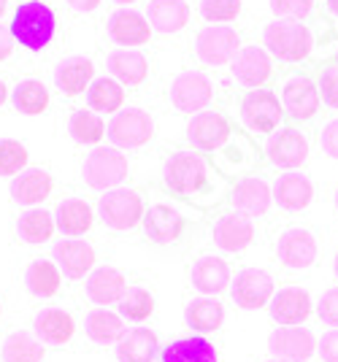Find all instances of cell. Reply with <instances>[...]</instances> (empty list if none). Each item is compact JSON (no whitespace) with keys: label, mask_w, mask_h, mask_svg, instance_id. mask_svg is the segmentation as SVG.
<instances>
[{"label":"cell","mask_w":338,"mask_h":362,"mask_svg":"<svg viewBox=\"0 0 338 362\" xmlns=\"http://www.w3.org/2000/svg\"><path fill=\"white\" fill-rule=\"evenodd\" d=\"M163 187L170 197L206 214L228 206L233 179L214 165L209 154L198 149H179L163 165Z\"/></svg>","instance_id":"6da1fadb"},{"label":"cell","mask_w":338,"mask_h":362,"mask_svg":"<svg viewBox=\"0 0 338 362\" xmlns=\"http://www.w3.org/2000/svg\"><path fill=\"white\" fill-rule=\"evenodd\" d=\"M198 214L176 197H154L146 206L141 227L144 235L157 246H176L192 235V230L198 227Z\"/></svg>","instance_id":"7a4b0ae2"},{"label":"cell","mask_w":338,"mask_h":362,"mask_svg":"<svg viewBox=\"0 0 338 362\" xmlns=\"http://www.w3.org/2000/svg\"><path fill=\"white\" fill-rule=\"evenodd\" d=\"M262 46L268 49V54L274 60L284 62V65H301V62L311 60V52H314L317 41H314V33L306 22L274 19L262 30Z\"/></svg>","instance_id":"3957f363"},{"label":"cell","mask_w":338,"mask_h":362,"mask_svg":"<svg viewBox=\"0 0 338 362\" xmlns=\"http://www.w3.org/2000/svg\"><path fill=\"white\" fill-rule=\"evenodd\" d=\"M11 35L28 52H41L57 35V14L44 0H25L11 16Z\"/></svg>","instance_id":"277c9868"},{"label":"cell","mask_w":338,"mask_h":362,"mask_svg":"<svg viewBox=\"0 0 338 362\" xmlns=\"http://www.w3.org/2000/svg\"><path fill=\"white\" fill-rule=\"evenodd\" d=\"M238 122L252 138H271L287 124V114L274 90H246L238 100Z\"/></svg>","instance_id":"5b68a950"},{"label":"cell","mask_w":338,"mask_h":362,"mask_svg":"<svg viewBox=\"0 0 338 362\" xmlns=\"http://www.w3.org/2000/svg\"><path fill=\"white\" fill-rule=\"evenodd\" d=\"M279 100L284 106V114H287L290 124L311 122L322 108V95H320L317 76L301 74V71L287 74L281 78V87H279Z\"/></svg>","instance_id":"8992f818"},{"label":"cell","mask_w":338,"mask_h":362,"mask_svg":"<svg viewBox=\"0 0 338 362\" xmlns=\"http://www.w3.org/2000/svg\"><path fill=\"white\" fill-rule=\"evenodd\" d=\"M144 214H146V200L141 189H111L103 192L98 200V219L114 230V233H130L144 222Z\"/></svg>","instance_id":"52a82bcc"},{"label":"cell","mask_w":338,"mask_h":362,"mask_svg":"<svg viewBox=\"0 0 338 362\" xmlns=\"http://www.w3.org/2000/svg\"><path fill=\"white\" fill-rule=\"evenodd\" d=\"M127 173H130L127 154L122 149H117V146H98L81 163V179L95 192L120 189L122 181L127 179Z\"/></svg>","instance_id":"ba28073f"},{"label":"cell","mask_w":338,"mask_h":362,"mask_svg":"<svg viewBox=\"0 0 338 362\" xmlns=\"http://www.w3.org/2000/svg\"><path fill=\"white\" fill-rule=\"evenodd\" d=\"M214 160V165L228 176V179L235 181V176H252L260 163L265 160V151L257 146V141L246 133L244 127H235L231 133V138L214 151L209 154Z\"/></svg>","instance_id":"9c48e42d"},{"label":"cell","mask_w":338,"mask_h":362,"mask_svg":"<svg viewBox=\"0 0 338 362\" xmlns=\"http://www.w3.org/2000/svg\"><path fill=\"white\" fill-rule=\"evenodd\" d=\"M274 255L287 271H308L320 259V238L308 227H284L274 241Z\"/></svg>","instance_id":"30bf717a"},{"label":"cell","mask_w":338,"mask_h":362,"mask_svg":"<svg viewBox=\"0 0 338 362\" xmlns=\"http://www.w3.org/2000/svg\"><path fill=\"white\" fill-rule=\"evenodd\" d=\"M241 49V35L231 25H203L195 35V57L211 68L233 65Z\"/></svg>","instance_id":"8fae6325"},{"label":"cell","mask_w":338,"mask_h":362,"mask_svg":"<svg viewBox=\"0 0 338 362\" xmlns=\"http://www.w3.org/2000/svg\"><path fill=\"white\" fill-rule=\"evenodd\" d=\"M214 84L209 76L198 74V71H185L179 74L168 87L170 106L182 114L195 117L200 111H209V106L214 103Z\"/></svg>","instance_id":"7c38bea8"},{"label":"cell","mask_w":338,"mask_h":362,"mask_svg":"<svg viewBox=\"0 0 338 362\" xmlns=\"http://www.w3.org/2000/svg\"><path fill=\"white\" fill-rule=\"evenodd\" d=\"M233 78L246 90H268L276 81V65L265 46H244L231 65Z\"/></svg>","instance_id":"4fadbf2b"},{"label":"cell","mask_w":338,"mask_h":362,"mask_svg":"<svg viewBox=\"0 0 338 362\" xmlns=\"http://www.w3.org/2000/svg\"><path fill=\"white\" fill-rule=\"evenodd\" d=\"M108 138L117 149H141L154 138V119L149 111L133 106L122 108L108 122Z\"/></svg>","instance_id":"5bb4252c"},{"label":"cell","mask_w":338,"mask_h":362,"mask_svg":"<svg viewBox=\"0 0 338 362\" xmlns=\"http://www.w3.org/2000/svg\"><path fill=\"white\" fill-rule=\"evenodd\" d=\"M262 151H265L268 165L281 168V170H295L308 160L311 144H308V136L298 124H284L279 133L268 138Z\"/></svg>","instance_id":"9a60e30c"},{"label":"cell","mask_w":338,"mask_h":362,"mask_svg":"<svg viewBox=\"0 0 338 362\" xmlns=\"http://www.w3.org/2000/svg\"><path fill=\"white\" fill-rule=\"evenodd\" d=\"M238 124L225 117L222 111H200L195 117H190L187 122V144L190 149H198L203 154H214L235 130Z\"/></svg>","instance_id":"2e32d148"},{"label":"cell","mask_w":338,"mask_h":362,"mask_svg":"<svg viewBox=\"0 0 338 362\" xmlns=\"http://www.w3.org/2000/svg\"><path fill=\"white\" fill-rule=\"evenodd\" d=\"M233 303L246 311H257V308H268L274 295H276V281L274 276L262 268H244L235 273L231 284Z\"/></svg>","instance_id":"e0dca14e"},{"label":"cell","mask_w":338,"mask_h":362,"mask_svg":"<svg viewBox=\"0 0 338 362\" xmlns=\"http://www.w3.org/2000/svg\"><path fill=\"white\" fill-rule=\"evenodd\" d=\"M274 206V187L268 181L252 173V176H241L233 181L231 197H228V209L246 216H265Z\"/></svg>","instance_id":"ac0fdd59"},{"label":"cell","mask_w":338,"mask_h":362,"mask_svg":"<svg viewBox=\"0 0 338 362\" xmlns=\"http://www.w3.org/2000/svg\"><path fill=\"white\" fill-rule=\"evenodd\" d=\"M268 349L281 362H308L317 354L320 341L308 327H301V325L298 327H276L268 338Z\"/></svg>","instance_id":"d6986e66"},{"label":"cell","mask_w":338,"mask_h":362,"mask_svg":"<svg viewBox=\"0 0 338 362\" xmlns=\"http://www.w3.org/2000/svg\"><path fill=\"white\" fill-rule=\"evenodd\" d=\"M211 235H214V243L222 252L238 255V252H244V249H249V246L255 243L257 227H255V219L246 216V214L225 211L216 216Z\"/></svg>","instance_id":"ffe728a7"},{"label":"cell","mask_w":338,"mask_h":362,"mask_svg":"<svg viewBox=\"0 0 338 362\" xmlns=\"http://www.w3.org/2000/svg\"><path fill=\"white\" fill-rule=\"evenodd\" d=\"M311 311H314L311 295L301 284H290V287L276 289L274 300L268 305L271 319L276 325H281V327H298V325H303L311 317Z\"/></svg>","instance_id":"44dd1931"},{"label":"cell","mask_w":338,"mask_h":362,"mask_svg":"<svg viewBox=\"0 0 338 362\" xmlns=\"http://www.w3.org/2000/svg\"><path fill=\"white\" fill-rule=\"evenodd\" d=\"M106 33L117 46H127L130 49V46L149 44L154 30L152 25H149V19L144 14L133 11V8H117L114 14L108 16Z\"/></svg>","instance_id":"7402d4cb"},{"label":"cell","mask_w":338,"mask_h":362,"mask_svg":"<svg viewBox=\"0 0 338 362\" xmlns=\"http://www.w3.org/2000/svg\"><path fill=\"white\" fill-rule=\"evenodd\" d=\"M84 289H87V298L95 305L108 308V305H120L130 287H127V276L122 271H117L111 265H100L87 276Z\"/></svg>","instance_id":"603a6c76"},{"label":"cell","mask_w":338,"mask_h":362,"mask_svg":"<svg viewBox=\"0 0 338 362\" xmlns=\"http://www.w3.org/2000/svg\"><path fill=\"white\" fill-rule=\"evenodd\" d=\"M274 203L290 214L306 211L314 203V184L298 170H284L274 181Z\"/></svg>","instance_id":"cb8c5ba5"},{"label":"cell","mask_w":338,"mask_h":362,"mask_svg":"<svg viewBox=\"0 0 338 362\" xmlns=\"http://www.w3.org/2000/svg\"><path fill=\"white\" fill-rule=\"evenodd\" d=\"M190 281L192 287L198 289L200 295H222L225 289L233 284V273L231 265L216 255H203L192 262V271H190Z\"/></svg>","instance_id":"d4e9b609"},{"label":"cell","mask_w":338,"mask_h":362,"mask_svg":"<svg viewBox=\"0 0 338 362\" xmlns=\"http://www.w3.org/2000/svg\"><path fill=\"white\" fill-rule=\"evenodd\" d=\"M54 262L62 271L65 279H84L95 271V262H98V255L95 249L87 241H78V238H68V241H57L54 243Z\"/></svg>","instance_id":"484cf974"},{"label":"cell","mask_w":338,"mask_h":362,"mask_svg":"<svg viewBox=\"0 0 338 362\" xmlns=\"http://www.w3.org/2000/svg\"><path fill=\"white\" fill-rule=\"evenodd\" d=\"M93 81H95V62L90 57L74 54V57L60 60L57 68H54V84L68 98H76L81 92H87L93 87Z\"/></svg>","instance_id":"4316f807"},{"label":"cell","mask_w":338,"mask_h":362,"mask_svg":"<svg viewBox=\"0 0 338 362\" xmlns=\"http://www.w3.org/2000/svg\"><path fill=\"white\" fill-rule=\"evenodd\" d=\"M52 189H54V179L41 168H28L11 179V200L28 209L41 206L52 195Z\"/></svg>","instance_id":"83f0119b"},{"label":"cell","mask_w":338,"mask_h":362,"mask_svg":"<svg viewBox=\"0 0 338 362\" xmlns=\"http://www.w3.org/2000/svg\"><path fill=\"white\" fill-rule=\"evenodd\" d=\"M106 68L122 87H141L149 78V60L139 49H114L106 57Z\"/></svg>","instance_id":"f1b7e54d"},{"label":"cell","mask_w":338,"mask_h":362,"mask_svg":"<svg viewBox=\"0 0 338 362\" xmlns=\"http://www.w3.org/2000/svg\"><path fill=\"white\" fill-rule=\"evenodd\" d=\"M33 332L47 346H62V344H68L74 338L76 322H74V317L68 311H62V308H44L35 317V322H33Z\"/></svg>","instance_id":"f546056e"},{"label":"cell","mask_w":338,"mask_h":362,"mask_svg":"<svg viewBox=\"0 0 338 362\" xmlns=\"http://www.w3.org/2000/svg\"><path fill=\"white\" fill-rule=\"evenodd\" d=\"M57 219V230L68 238H81L87 235L95 225V209L84 200V197H68L62 200L54 211Z\"/></svg>","instance_id":"4dcf8cb0"},{"label":"cell","mask_w":338,"mask_h":362,"mask_svg":"<svg viewBox=\"0 0 338 362\" xmlns=\"http://www.w3.org/2000/svg\"><path fill=\"white\" fill-rule=\"evenodd\" d=\"M146 19L154 33L176 35L185 30L190 22V6H187V0H149Z\"/></svg>","instance_id":"1f68e13d"},{"label":"cell","mask_w":338,"mask_h":362,"mask_svg":"<svg viewBox=\"0 0 338 362\" xmlns=\"http://www.w3.org/2000/svg\"><path fill=\"white\" fill-rule=\"evenodd\" d=\"M84 332L90 341L108 346V344H120L130 330H127V319L122 314H117L111 308H93L84 319Z\"/></svg>","instance_id":"d6a6232c"},{"label":"cell","mask_w":338,"mask_h":362,"mask_svg":"<svg viewBox=\"0 0 338 362\" xmlns=\"http://www.w3.org/2000/svg\"><path fill=\"white\" fill-rule=\"evenodd\" d=\"M160 360L163 362H219L214 344L203 335H187L176 338L168 346L160 349Z\"/></svg>","instance_id":"836d02e7"},{"label":"cell","mask_w":338,"mask_h":362,"mask_svg":"<svg viewBox=\"0 0 338 362\" xmlns=\"http://www.w3.org/2000/svg\"><path fill=\"white\" fill-rule=\"evenodd\" d=\"M160 354V341L149 327H133L117 344V360L120 362H154Z\"/></svg>","instance_id":"e575fe53"},{"label":"cell","mask_w":338,"mask_h":362,"mask_svg":"<svg viewBox=\"0 0 338 362\" xmlns=\"http://www.w3.org/2000/svg\"><path fill=\"white\" fill-rule=\"evenodd\" d=\"M185 322L187 327H192L198 335H203V332H216L222 327V322H225V308H222V303L216 300V298L203 295V298H195V300L187 303Z\"/></svg>","instance_id":"d590c367"},{"label":"cell","mask_w":338,"mask_h":362,"mask_svg":"<svg viewBox=\"0 0 338 362\" xmlns=\"http://www.w3.org/2000/svg\"><path fill=\"white\" fill-rule=\"evenodd\" d=\"M16 233L25 243L38 246V243H47L54 238L57 219H54V214L44 211V209H28L16 222Z\"/></svg>","instance_id":"8d00e7d4"},{"label":"cell","mask_w":338,"mask_h":362,"mask_svg":"<svg viewBox=\"0 0 338 362\" xmlns=\"http://www.w3.org/2000/svg\"><path fill=\"white\" fill-rule=\"evenodd\" d=\"M87 106L95 114H120L124 108V87L111 76L95 78L93 87L87 90Z\"/></svg>","instance_id":"74e56055"},{"label":"cell","mask_w":338,"mask_h":362,"mask_svg":"<svg viewBox=\"0 0 338 362\" xmlns=\"http://www.w3.org/2000/svg\"><path fill=\"white\" fill-rule=\"evenodd\" d=\"M25 284L35 298H54L62 287V271L57 268V262L33 259L25 271Z\"/></svg>","instance_id":"f35d334b"},{"label":"cell","mask_w":338,"mask_h":362,"mask_svg":"<svg viewBox=\"0 0 338 362\" xmlns=\"http://www.w3.org/2000/svg\"><path fill=\"white\" fill-rule=\"evenodd\" d=\"M68 133L76 144L95 146L108 136V127L100 114H95L93 108H76L68 119Z\"/></svg>","instance_id":"ab89813d"},{"label":"cell","mask_w":338,"mask_h":362,"mask_svg":"<svg viewBox=\"0 0 338 362\" xmlns=\"http://www.w3.org/2000/svg\"><path fill=\"white\" fill-rule=\"evenodd\" d=\"M11 103L19 114H28V117H35V114H44L49 108V90L44 81L38 78H25L19 81L11 92Z\"/></svg>","instance_id":"60d3db41"},{"label":"cell","mask_w":338,"mask_h":362,"mask_svg":"<svg viewBox=\"0 0 338 362\" xmlns=\"http://www.w3.org/2000/svg\"><path fill=\"white\" fill-rule=\"evenodd\" d=\"M47 344H41L30 332H11L3 344V360L6 362H44Z\"/></svg>","instance_id":"b9f144b4"},{"label":"cell","mask_w":338,"mask_h":362,"mask_svg":"<svg viewBox=\"0 0 338 362\" xmlns=\"http://www.w3.org/2000/svg\"><path fill=\"white\" fill-rule=\"evenodd\" d=\"M120 314L127 322H146L154 314V295L144 287H130L120 303Z\"/></svg>","instance_id":"7bdbcfd3"},{"label":"cell","mask_w":338,"mask_h":362,"mask_svg":"<svg viewBox=\"0 0 338 362\" xmlns=\"http://www.w3.org/2000/svg\"><path fill=\"white\" fill-rule=\"evenodd\" d=\"M28 146L19 144L14 138H0V176H19L22 170H28Z\"/></svg>","instance_id":"ee69618b"},{"label":"cell","mask_w":338,"mask_h":362,"mask_svg":"<svg viewBox=\"0 0 338 362\" xmlns=\"http://www.w3.org/2000/svg\"><path fill=\"white\" fill-rule=\"evenodd\" d=\"M244 8V0H200V16L209 25H228L235 22Z\"/></svg>","instance_id":"f6af8a7d"},{"label":"cell","mask_w":338,"mask_h":362,"mask_svg":"<svg viewBox=\"0 0 338 362\" xmlns=\"http://www.w3.org/2000/svg\"><path fill=\"white\" fill-rule=\"evenodd\" d=\"M317 0H271V11L284 22H308L314 16Z\"/></svg>","instance_id":"bcb514c9"},{"label":"cell","mask_w":338,"mask_h":362,"mask_svg":"<svg viewBox=\"0 0 338 362\" xmlns=\"http://www.w3.org/2000/svg\"><path fill=\"white\" fill-rule=\"evenodd\" d=\"M314 76H317V84H320L322 103L338 111V71L336 68H314Z\"/></svg>","instance_id":"7dc6e473"},{"label":"cell","mask_w":338,"mask_h":362,"mask_svg":"<svg viewBox=\"0 0 338 362\" xmlns=\"http://www.w3.org/2000/svg\"><path fill=\"white\" fill-rule=\"evenodd\" d=\"M317 317L322 319L327 327H338V287L327 289L320 303H317Z\"/></svg>","instance_id":"c3c4849f"},{"label":"cell","mask_w":338,"mask_h":362,"mask_svg":"<svg viewBox=\"0 0 338 362\" xmlns=\"http://www.w3.org/2000/svg\"><path fill=\"white\" fill-rule=\"evenodd\" d=\"M320 146L330 160H338V117L330 119L320 133Z\"/></svg>","instance_id":"681fc988"},{"label":"cell","mask_w":338,"mask_h":362,"mask_svg":"<svg viewBox=\"0 0 338 362\" xmlns=\"http://www.w3.org/2000/svg\"><path fill=\"white\" fill-rule=\"evenodd\" d=\"M317 354L322 357V362H338V327H330L327 332H322Z\"/></svg>","instance_id":"f907efd6"},{"label":"cell","mask_w":338,"mask_h":362,"mask_svg":"<svg viewBox=\"0 0 338 362\" xmlns=\"http://www.w3.org/2000/svg\"><path fill=\"white\" fill-rule=\"evenodd\" d=\"M322 46H327V54H325L322 60L314 62V68H336L338 71V33L336 30L327 33L322 38Z\"/></svg>","instance_id":"816d5d0a"},{"label":"cell","mask_w":338,"mask_h":362,"mask_svg":"<svg viewBox=\"0 0 338 362\" xmlns=\"http://www.w3.org/2000/svg\"><path fill=\"white\" fill-rule=\"evenodd\" d=\"M14 35H11V28H3L0 25V62H6L11 54H14Z\"/></svg>","instance_id":"f5cc1de1"},{"label":"cell","mask_w":338,"mask_h":362,"mask_svg":"<svg viewBox=\"0 0 338 362\" xmlns=\"http://www.w3.org/2000/svg\"><path fill=\"white\" fill-rule=\"evenodd\" d=\"M76 14H93L95 8L100 6V0H65Z\"/></svg>","instance_id":"db71d44e"},{"label":"cell","mask_w":338,"mask_h":362,"mask_svg":"<svg viewBox=\"0 0 338 362\" xmlns=\"http://www.w3.org/2000/svg\"><path fill=\"white\" fill-rule=\"evenodd\" d=\"M325 6H327V11H330V14L338 16V0H327Z\"/></svg>","instance_id":"11a10c76"},{"label":"cell","mask_w":338,"mask_h":362,"mask_svg":"<svg viewBox=\"0 0 338 362\" xmlns=\"http://www.w3.org/2000/svg\"><path fill=\"white\" fill-rule=\"evenodd\" d=\"M6 100H8V90H6V84H3V81H0V106H3V103H6Z\"/></svg>","instance_id":"9f6ffc18"},{"label":"cell","mask_w":338,"mask_h":362,"mask_svg":"<svg viewBox=\"0 0 338 362\" xmlns=\"http://www.w3.org/2000/svg\"><path fill=\"white\" fill-rule=\"evenodd\" d=\"M6 11H8V0H0V19H3Z\"/></svg>","instance_id":"6f0895ef"},{"label":"cell","mask_w":338,"mask_h":362,"mask_svg":"<svg viewBox=\"0 0 338 362\" xmlns=\"http://www.w3.org/2000/svg\"><path fill=\"white\" fill-rule=\"evenodd\" d=\"M330 197H333V206H336V211H338V184L333 187V195Z\"/></svg>","instance_id":"680465c9"},{"label":"cell","mask_w":338,"mask_h":362,"mask_svg":"<svg viewBox=\"0 0 338 362\" xmlns=\"http://www.w3.org/2000/svg\"><path fill=\"white\" fill-rule=\"evenodd\" d=\"M114 3H120V6L124 8V6H130V3H136V0H114Z\"/></svg>","instance_id":"91938a15"},{"label":"cell","mask_w":338,"mask_h":362,"mask_svg":"<svg viewBox=\"0 0 338 362\" xmlns=\"http://www.w3.org/2000/svg\"><path fill=\"white\" fill-rule=\"evenodd\" d=\"M333 271H336V279H338V252H336V259H333Z\"/></svg>","instance_id":"94428289"},{"label":"cell","mask_w":338,"mask_h":362,"mask_svg":"<svg viewBox=\"0 0 338 362\" xmlns=\"http://www.w3.org/2000/svg\"><path fill=\"white\" fill-rule=\"evenodd\" d=\"M265 362H281V360H276V357H274V360H265Z\"/></svg>","instance_id":"6125c7cd"},{"label":"cell","mask_w":338,"mask_h":362,"mask_svg":"<svg viewBox=\"0 0 338 362\" xmlns=\"http://www.w3.org/2000/svg\"><path fill=\"white\" fill-rule=\"evenodd\" d=\"M0 317H3V303H0Z\"/></svg>","instance_id":"be15d7a7"}]
</instances>
